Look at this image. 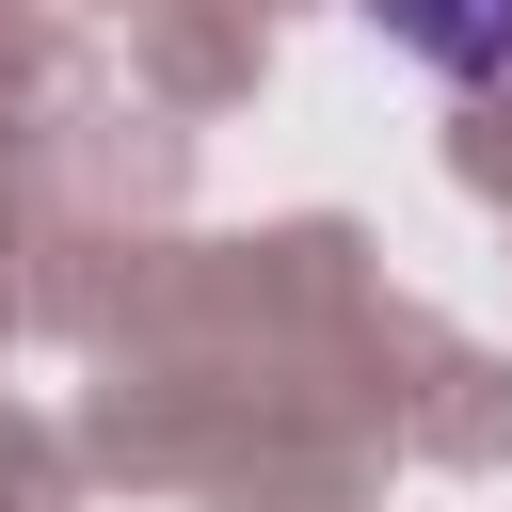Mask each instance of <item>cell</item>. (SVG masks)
<instances>
[{
  "mask_svg": "<svg viewBox=\"0 0 512 512\" xmlns=\"http://www.w3.org/2000/svg\"><path fill=\"white\" fill-rule=\"evenodd\" d=\"M416 80H448V96H512V0H352Z\"/></svg>",
  "mask_w": 512,
  "mask_h": 512,
  "instance_id": "obj_1",
  "label": "cell"
}]
</instances>
